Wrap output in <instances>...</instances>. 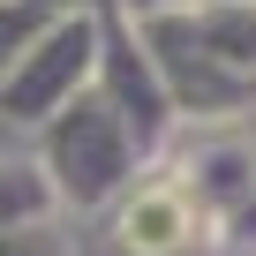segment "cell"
<instances>
[{
	"label": "cell",
	"instance_id": "6da1fadb",
	"mask_svg": "<svg viewBox=\"0 0 256 256\" xmlns=\"http://www.w3.org/2000/svg\"><path fill=\"white\" fill-rule=\"evenodd\" d=\"M188 241V196L181 188H144L120 211V248L128 256H174Z\"/></svg>",
	"mask_w": 256,
	"mask_h": 256
},
{
	"label": "cell",
	"instance_id": "7a4b0ae2",
	"mask_svg": "<svg viewBox=\"0 0 256 256\" xmlns=\"http://www.w3.org/2000/svg\"><path fill=\"white\" fill-rule=\"evenodd\" d=\"M0 256H60V241H53L46 226H23V234L8 226V234H0Z\"/></svg>",
	"mask_w": 256,
	"mask_h": 256
}]
</instances>
